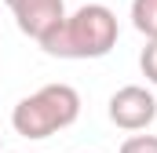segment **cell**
<instances>
[{"instance_id": "6da1fadb", "label": "cell", "mask_w": 157, "mask_h": 153, "mask_svg": "<svg viewBox=\"0 0 157 153\" xmlns=\"http://www.w3.org/2000/svg\"><path fill=\"white\" fill-rule=\"evenodd\" d=\"M117 15L106 4H80L40 47L55 58H102L117 47Z\"/></svg>"}, {"instance_id": "7a4b0ae2", "label": "cell", "mask_w": 157, "mask_h": 153, "mask_svg": "<svg viewBox=\"0 0 157 153\" xmlns=\"http://www.w3.org/2000/svg\"><path fill=\"white\" fill-rule=\"evenodd\" d=\"M80 117V95L70 84H44L40 91L26 95L15 110L11 124L22 139H48L62 128H70Z\"/></svg>"}, {"instance_id": "3957f363", "label": "cell", "mask_w": 157, "mask_h": 153, "mask_svg": "<svg viewBox=\"0 0 157 153\" xmlns=\"http://www.w3.org/2000/svg\"><path fill=\"white\" fill-rule=\"evenodd\" d=\"M4 4L11 7L18 29L37 44H44L66 22V0H4Z\"/></svg>"}, {"instance_id": "277c9868", "label": "cell", "mask_w": 157, "mask_h": 153, "mask_svg": "<svg viewBox=\"0 0 157 153\" xmlns=\"http://www.w3.org/2000/svg\"><path fill=\"white\" fill-rule=\"evenodd\" d=\"M110 120L121 131H146L157 120V99L146 88H139V84L117 88L110 95Z\"/></svg>"}, {"instance_id": "5b68a950", "label": "cell", "mask_w": 157, "mask_h": 153, "mask_svg": "<svg viewBox=\"0 0 157 153\" xmlns=\"http://www.w3.org/2000/svg\"><path fill=\"white\" fill-rule=\"evenodd\" d=\"M132 26L146 40H157V0H132Z\"/></svg>"}, {"instance_id": "8992f818", "label": "cell", "mask_w": 157, "mask_h": 153, "mask_svg": "<svg viewBox=\"0 0 157 153\" xmlns=\"http://www.w3.org/2000/svg\"><path fill=\"white\" fill-rule=\"evenodd\" d=\"M139 66H143V76L150 84H157V40H146V47L139 55Z\"/></svg>"}, {"instance_id": "52a82bcc", "label": "cell", "mask_w": 157, "mask_h": 153, "mask_svg": "<svg viewBox=\"0 0 157 153\" xmlns=\"http://www.w3.org/2000/svg\"><path fill=\"white\" fill-rule=\"evenodd\" d=\"M121 153H157V135H132L124 139Z\"/></svg>"}, {"instance_id": "ba28073f", "label": "cell", "mask_w": 157, "mask_h": 153, "mask_svg": "<svg viewBox=\"0 0 157 153\" xmlns=\"http://www.w3.org/2000/svg\"><path fill=\"white\" fill-rule=\"evenodd\" d=\"M0 146H4V142H0Z\"/></svg>"}]
</instances>
